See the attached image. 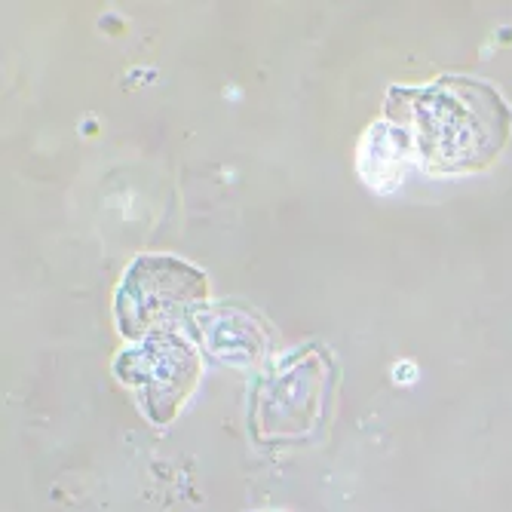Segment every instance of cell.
Masks as SVG:
<instances>
[{"instance_id":"obj_1","label":"cell","mask_w":512,"mask_h":512,"mask_svg":"<svg viewBox=\"0 0 512 512\" xmlns=\"http://www.w3.org/2000/svg\"><path fill=\"white\" fill-rule=\"evenodd\" d=\"M384 120L396 123L433 178L488 169L509 142L512 108L479 77L445 74L424 86H390Z\"/></svg>"},{"instance_id":"obj_2","label":"cell","mask_w":512,"mask_h":512,"mask_svg":"<svg viewBox=\"0 0 512 512\" xmlns=\"http://www.w3.org/2000/svg\"><path fill=\"white\" fill-rule=\"evenodd\" d=\"M209 304L206 273L175 255H138L114 292V322L123 341L135 344L157 332L188 329L197 307Z\"/></svg>"},{"instance_id":"obj_3","label":"cell","mask_w":512,"mask_h":512,"mask_svg":"<svg viewBox=\"0 0 512 512\" xmlns=\"http://www.w3.org/2000/svg\"><path fill=\"white\" fill-rule=\"evenodd\" d=\"M332 381V359L322 347L273 359L252 387L249 430L258 445L304 442L322 421Z\"/></svg>"},{"instance_id":"obj_4","label":"cell","mask_w":512,"mask_h":512,"mask_svg":"<svg viewBox=\"0 0 512 512\" xmlns=\"http://www.w3.org/2000/svg\"><path fill=\"white\" fill-rule=\"evenodd\" d=\"M114 378L132 390L154 427H169L203 378V353L184 332H157L114 356Z\"/></svg>"},{"instance_id":"obj_5","label":"cell","mask_w":512,"mask_h":512,"mask_svg":"<svg viewBox=\"0 0 512 512\" xmlns=\"http://www.w3.org/2000/svg\"><path fill=\"white\" fill-rule=\"evenodd\" d=\"M188 335L218 365L252 371L261 368L273 353L267 325L246 307L237 304H203L188 319Z\"/></svg>"},{"instance_id":"obj_6","label":"cell","mask_w":512,"mask_h":512,"mask_svg":"<svg viewBox=\"0 0 512 512\" xmlns=\"http://www.w3.org/2000/svg\"><path fill=\"white\" fill-rule=\"evenodd\" d=\"M411 160L414 154H411L408 135L390 120L371 123L359 138V148H356L359 178L378 194H390L399 188Z\"/></svg>"}]
</instances>
